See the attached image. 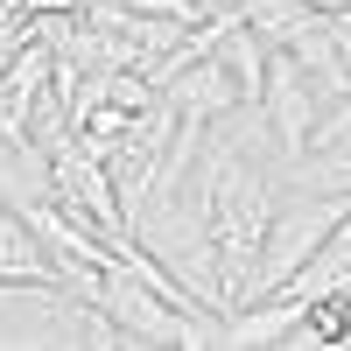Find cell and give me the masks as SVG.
Segmentation results:
<instances>
[{"label": "cell", "mask_w": 351, "mask_h": 351, "mask_svg": "<svg viewBox=\"0 0 351 351\" xmlns=\"http://www.w3.org/2000/svg\"><path fill=\"white\" fill-rule=\"evenodd\" d=\"M197 218L204 232H211V246L225 260V288H232V302H239V288L253 274V253L260 239H267V176H260L253 162H239L232 148H211V162H204V183H197Z\"/></svg>", "instance_id": "1"}, {"label": "cell", "mask_w": 351, "mask_h": 351, "mask_svg": "<svg viewBox=\"0 0 351 351\" xmlns=\"http://www.w3.org/2000/svg\"><path fill=\"white\" fill-rule=\"evenodd\" d=\"M84 295L112 316V330H120L127 344H218V337H225L218 324H204L197 309H176L162 288L134 267V260H112V267H99Z\"/></svg>", "instance_id": "2"}, {"label": "cell", "mask_w": 351, "mask_h": 351, "mask_svg": "<svg viewBox=\"0 0 351 351\" xmlns=\"http://www.w3.org/2000/svg\"><path fill=\"white\" fill-rule=\"evenodd\" d=\"M344 218H351V197H316V204H288V211H274L267 239H260V253H253V274H246V288H239V302L281 295V288L309 267V253L324 246Z\"/></svg>", "instance_id": "3"}, {"label": "cell", "mask_w": 351, "mask_h": 351, "mask_svg": "<svg viewBox=\"0 0 351 351\" xmlns=\"http://www.w3.org/2000/svg\"><path fill=\"white\" fill-rule=\"evenodd\" d=\"M49 197L56 204H64V211H77L84 225H99L106 232V239L112 246H134V218H127V204H120V183H112V169L92 155V148H84V141H49Z\"/></svg>", "instance_id": "4"}, {"label": "cell", "mask_w": 351, "mask_h": 351, "mask_svg": "<svg viewBox=\"0 0 351 351\" xmlns=\"http://www.w3.org/2000/svg\"><path fill=\"white\" fill-rule=\"evenodd\" d=\"M0 281H49V288H92V274H77L64 267L49 246H43V232L28 225L21 204H0Z\"/></svg>", "instance_id": "5"}, {"label": "cell", "mask_w": 351, "mask_h": 351, "mask_svg": "<svg viewBox=\"0 0 351 351\" xmlns=\"http://www.w3.org/2000/svg\"><path fill=\"white\" fill-rule=\"evenodd\" d=\"M267 120H274V141L288 155H302L309 148V127H316V99H309V71L295 64V56H281L274 49V64H267Z\"/></svg>", "instance_id": "6"}, {"label": "cell", "mask_w": 351, "mask_h": 351, "mask_svg": "<svg viewBox=\"0 0 351 351\" xmlns=\"http://www.w3.org/2000/svg\"><path fill=\"white\" fill-rule=\"evenodd\" d=\"M162 99L183 112V120H218V112H232L246 92L232 84V71L218 64V49H211V56H197L190 71H176V77L162 84Z\"/></svg>", "instance_id": "7"}, {"label": "cell", "mask_w": 351, "mask_h": 351, "mask_svg": "<svg viewBox=\"0 0 351 351\" xmlns=\"http://www.w3.org/2000/svg\"><path fill=\"white\" fill-rule=\"evenodd\" d=\"M309 155L316 162H351V92L330 99V120L309 127Z\"/></svg>", "instance_id": "8"}, {"label": "cell", "mask_w": 351, "mask_h": 351, "mask_svg": "<svg viewBox=\"0 0 351 351\" xmlns=\"http://www.w3.org/2000/svg\"><path fill=\"white\" fill-rule=\"evenodd\" d=\"M302 8H316V14H351V0H302Z\"/></svg>", "instance_id": "9"}]
</instances>
